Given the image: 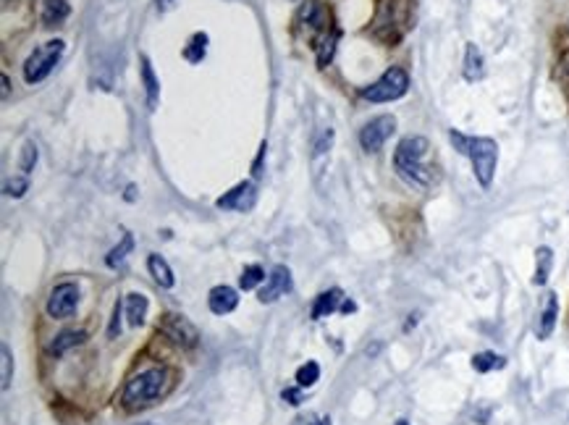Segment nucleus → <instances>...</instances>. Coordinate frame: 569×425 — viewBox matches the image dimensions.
Masks as SVG:
<instances>
[{
    "label": "nucleus",
    "instance_id": "obj_38",
    "mask_svg": "<svg viewBox=\"0 0 569 425\" xmlns=\"http://www.w3.org/2000/svg\"><path fill=\"white\" fill-rule=\"evenodd\" d=\"M396 425H409L407 420H396Z\"/></svg>",
    "mask_w": 569,
    "mask_h": 425
},
{
    "label": "nucleus",
    "instance_id": "obj_28",
    "mask_svg": "<svg viewBox=\"0 0 569 425\" xmlns=\"http://www.w3.org/2000/svg\"><path fill=\"white\" fill-rule=\"evenodd\" d=\"M37 158H39L37 145H34V142H24V147H21V158H19L21 174H24V176L32 174V171H34V165H37Z\"/></svg>",
    "mask_w": 569,
    "mask_h": 425
},
{
    "label": "nucleus",
    "instance_id": "obj_8",
    "mask_svg": "<svg viewBox=\"0 0 569 425\" xmlns=\"http://www.w3.org/2000/svg\"><path fill=\"white\" fill-rule=\"evenodd\" d=\"M79 307V286L77 284H58L56 289L50 291L48 297V315L56 320H63V318H71Z\"/></svg>",
    "mask_w": 569,
    "mask_h": 425
},
{
    "label": "nucleus",
    "instance_id": "obj_21",
    "mask_svg": "<svg viewBox=\"0 0 569 425\" xmlns=\"http://www.w3.org/2000/svg\"><path fill=\"white\" fill-rule=\"evenodd\" d=\"M68 16V0H45V8H42V19L48 27H56Z\"/></svg>",
    "mask_w": 569,
    "mask_h": 425
},
{
    "label": "nucleus",
    "instance_id": "obj_37",
    "mask_svg": "<svg viewBox=\"0 0 569 425\" xmlns=\"http://www.w3.org/2000/svg\"><path fill=\"white\" fill-rule=\"evenodd\" d=\"M309 425H331V417H318L315 423H309Z\"/></svg>",
    "mask_w": 569,
    "mask_h": 425
},
{
    "label": "nucleus",
    "instance_id": "obj_16",
    "mask_svg": "<svg viewBox=\"0 0 569 425\" xmlns=\"http://www.w3.org/2000/svg\"><path fill=\"white\" fill-rule=\"evenodd\" d=\"M485 74V61H482V53L475 42H467V50H464V79L467 82H478Z\"/></svg>",
    "mask_w": 569,
    "mask_h": 425
},
{
    "label": "nucleus",
    "instance_id": "obj_36",
    "mask_svg": "<svg viewBox=\"0 0 569 425\" xmlns=\"http://www.w3.org/2000/svg\"><path fill=\"white\" fill-rule=\"evenodd\" d=\"M8 89H11V82H8V77H6V74H3V100H6V97H8Z\"/></svg>",
    "mask_w": 569,
    "mask_h": 425
},
{
    "label": "nucleus",
    "instance_id": "obj_25",
    "mask_svg": "<svg viewBox=\"0 0 569 425\" xmlns=\"http://www.w3.org/2000/svg\"><path fill=\"white\" fill-rule=\"evenodd\" d=\"M318 378H320V365L315 362V360H307V362L297 370V386H302V388L315 386Z\"/></svg>",
    "mask_w": 569,
    "mask_h": 425
},
{
    "label": "nucleus",
    "instance_id": "obj_11",
    "mask_svg": "<svg viewBox=\"0 0 569 425\" xmlns=\"http://www.w3.org/2000/svg\"><path fill=\"white\" fill-rule=\"evenodd\" d=\"M289 291H291V271L286 265H276L268 279H265V286L260 289V302L262 305H270V302H276L279 297L289 294Z\"/></svg>",
    "mask_w": 569,
    "mask_h": 425
},
{
    "label": "nucleus",
    "instance_id": "obj_13",
    "mask_svg": "<svg viewBox=\"0 0 569 425\" xmlns=\"http://www.w3.org/2000/svg\"><path fill=\"white\" fill-rule=\"evenodd\" d=\"M236 305H239V294L231 286H215L210 291V297H207V307L215 315H229V312L236 310Z\"/></svg>",
    "mask_w": 569,
    "mask_h": 425
},
{
    "label": "nucleus",
    "instance_id": "obj_19",
    "mask_svg": "<svg viewBox=\"0 0 569 425\" xmlns=\"http://www.w3.org/2000/svg\"><path fill=\"white\" fill-rule=\"evenodd\" d=\"M551 268H554V252H551V247H538V252H535V276H532V284H535V286H543L551 276Z\"/></svg>",
    "mask_w": 569,
    "mask_h": 425
},
{
    "label": "nucleus",
    "instance_id": "obj_24",
    "mask_svg": "<svg viewBox=\"0 0 569 425\" xmlns=\"http://www.w3.org/2000/svg\"><path fill=\"white\" fill-rule=\"evenodd\" d=\"M336 42H338V30H331L326 37L320 39L318 45V63L320 66H328L331 58H333V53H336Z\"/></svg>",
    "mask_w": 569,
    "mask_h": 425
},
{
    "label": "nucleus",
    "instance_id": "obj_17",
    "mask_svg": "<svg viewBox=\"0 0 569 425\" xmlns=\"http://www.w3.org/2000/svg\"><path fill=\"white\" fill-rule=\"evenodd\" d=\"M147 271H150V276L155 279V284L158 286H163V289H171L174 286V271H171V265L160 258V255H150L147 258Z\"/></svg>",
    "mask_w": 569,
    "mask_h": 425
},
{
    "label": "nucleus",
    "instance_id": "obj_15",
    "mask_svg": "<svg viewBox=\"0 0 569 425\" xmlns=\"http://www.w3.org/2000/svg\"><path fill=\"white\" fill-rule=\"evenodd\" d=\"M139 74H142V84H145V95H147V106L150 110L158 108V97H160V82L155 79V71L150 66V58L142 56L139 58Z\"/></svg>",
    "mask_w": 569,
    "mask_h": 425
},
{
    "label": "nucleus",
    "instance_id": "obj_4",
    "mask_svg": "<svg viewBox=\"0 0 569 425\" xmlns=\"http://www.w3.org/2000/svg\"><path fill=\"white\" fill-rule=\"evenodd\" d=\"M467 155L473 160L475 179L480 182V186H491L493 176H496V163H499V145L493 142L491 137H475L467 145Z\"/></svg>",
    "mask_w": 569,
    "mask_h": 425
},
{
    "label": "nucleus",
    "instance_id": "obj_2",
    "mask_svg": "<svg viewBox=\"0 0 569 425\" xmlns=\"http://www.w3.org/2000/svg\"><path fill=\"white\" fill-rule=\"evenodd\" d=\"M171 388V373L165 367H150L142 370L139 376H134L124 388V405L129 410L136 407H147L153 405L155 399H160Z\"/></svg>",
    "mask_w": 569,
    "mask_h": 425
},
{
    "label": "nucleus",
    "instance_id": "obj_32",
    "mask_svg": "<svg viewBox=\"0 0 569 425\" xmlns=\"http://www.w3.org/2000/svg\"><path fill=\"white\" fill-rule=\"evenodd\" d=\"M121 312H124V305L116 302L113 305V318H110V326H108V336L110 338H116L121 334Z\"/></svg>",
    "mask_w": 569,
    "mask_h": 425
},
{
    "label": "nucleus",
    "instance_id": "obj_3",
    "mask_svg": "<svg viewBox=\"0 0 569 425\" xmlns=\"http://www.w3.org/2000/svg\"><path fill=\"white\" fill-rule=\"evenodd\" d=\"M63 50H66L63 39H50V42L32 50L27 63H24V82L27 84H39L42 79H48L50 71L58 66V61L63 58Z\"/></svg>",
    "mask_w": 569,
    "mask_h": 425
},
{
    "label": "nucleus",
    "instance_id": "obj_34",
    "mask_svg": "<svg viewBox=\"0 0 569 425\" xmlns=\"http://www.w3.org/2000/svg\"><path fill=\"white\" fill-rule=\"evenodd\" d=\"M354 310H357V305H354V302H352V300H344V302H341V312H344V315H349V312H354Z\"/></svg>",
    "mask_w": 569,
    "mask_h": 425
},
{
    "label": "nucleus",
    "instance_id": "obj_29",
    "mask_svg": "<svg viewBox=\"0 0 569 425\" xmlns=\"http://www.w3.org/2000/svg\"><path fill=\"white\" fill-rule=\"evenodd\" d=\"M331 147H333V129L328 126V129H320L318 137H315V153H312L315 163H318V158L331 153Z\"/></svg>",
    "mask_w": 569,
    "mask_h": 425
},
{
    "label": "nucleus",
    "instance_id": "obj_27",
    "mask_svg": "<svg viewBox=\"0 0 569 425\" xmlns=\"http://www.w3.org/2000/svg\"><path fill=\"white\" fill-rule=\"evenodd\" d=\"M262 281H265V271H262L260 265H247L239 276V286L244 291H250V289H255L257 284H262Z\"/></svg>",
    "mask_w": 569,
    "mask_h": 425
},
{
    "label": "nucleus",
    "instance_id": "obj_12",
    "mask_svg": "<svg viewBox=\"0 0 569 425\" xmlns=\"http://www.w3.org/2000/svg\"><path fill=\"white\" fill-rule=\"evenodd\" d=\"M556 318H559V297H556L554 291H549V294H546V302H543V310H540V315H538V326H535V334H538L540 341L554 334Z\"/></svg>",
    "mask_w": 569,
    "mask_h": 425
},
{
    "label": "nucleus",
    "instance_id": "obj_35",
    "mask_svg": "<svg viewBox=\"0 0 569 425\" xmlns=\"http://www.w3.org/2000/svg\"><path fill=\"white\" fill-rule=\"evenodd\" d=\"M176 3H179V0H158V8H160V11H171Z\"/></svg>",
    "mask_w": 569,
    "mask_h": 425
},
{
    "label": "nucleus",
    "instance_id": "obj_22",
    "mask_svg": "<svg viewBox=\"0 0 569 425\" xmlns=\"http://www.w3.org/2000/svg\"><path fill=\"white\" fill-rule=\"evenodd\" d=\"M205 53H207V34L197 32V34H192L189 45L184 48V58L189 61V63H200L205 58Z\"/></svg>",
    "mask_w": 569,
    "mask_h": 425
},
{
    "label": "nucleus",
    "instance_id": "obj_40",
    "mask_svg": "<svg viewBox=\"0 0 569 425\" xmlns=\"http://www.w3.org/2000/svg\"><path fill=\"white\" fill-rule=\"evenodd\" d=\"M3 3H11V0H3Z\"/></svg>",
    "mask_w": 569,
    "mask_h": 425
},
{
    "label": "nucleus",
    "instance_id": "obj_30",
    "mask_svg": "<svg viewBox=\"0 0 569 425\" xmlns=\"http://www.w3.org/2000/svg\"><path fill=\"white\" fill-rule=\"evenodd\" d=\"M0 360H3V370H0V386L3 391L11 388V378H13V357H11V349L3 344L0 347Z\"/></svg>",
    "mask_w": 569,
    "mask_h": 425
},
{
    "label": "nucleus",
    "instance_id": "obj_7",
    "mask_svg": "<svg viewBox=\"0 0 569 425\" xmlns=\"http://www.w3.org/2000/svg\"><path fill=\"white\" fill-rule=\"evenodd\" d=\"M297 21H300L302 30H307V34L315 42H320V39L326 37L333 27H331V16L328 11L323 8V3L320 0H305V6L300 8V16H297Z\"/></svg>",
    "mask_w": 569,
    "mask_h": 425
},
{
    "label": "nucleus",
    "instance_id": "obj_9",
    "mask_svg": "<svg viewBox=\"0 0 569 425\" xmlns=\"http://www.w3.org/2000/svg\"><path fill=\"white\" fill-rule=\"evenodd\" d=\"M396 129V118L394 116H378L373 118L370 124L362 126V132H359V145L365 153H378L381 147L386 145V139L394 134Z\"/></svg>",
    "mask_w": 569,
    "mask_h": 425
},
{
    "label": "nucleus",
    "instance_id": "obj_39",
    "mask_svg": "<svg viewBox=\"0 0 569 425\" xmlns=\"http://www.w3.org/2000/svg\"><path fill=\"white\" fill-rule=\"evenodd\" d=\"M139 425H155V423H139Z\"/></svg>",
    "mask_w": 569,
    "mask_h": 425
},
{
    "label": "nucleus",
    "instance_id": "obj_10",
    "mask_svg": "<svg viewBox=\"0 0 569 425\" xmlns=\"http://www.w3.org/2000/svg\"><path fill=\"white\" fill-rule=\"evenodd\" d=\"M255 203H257V189H255V184L252 182L236 184L231 192H226L223 197L215 200V205H218L221 210H236V212L252 210Z\"/></svg>",
    "mask_w": 569,
    "mask_h": 425
},
{
    "label": "nucleus",
    "instance_id": "obj_20",
    "mask_svg": "<svg viewBox=\"0 0 569 425\" xmlns=\"http://www.w3.org/2000/svg\"><path fill=\"white\" fill-rule=\"evenodd\" d=\"M84 338H87V334H84V331H63V334H58V336H56V341L48 347V352H50V355H56V357H60L66 349L82 344Z\"/></svg>",
    "mask_w": 569,
    "mask_h": 425
},
{
    "label": "nucleus",
    "instance_id": "obj_14",
    "mask_svg": "<svg viewBox=\"0 0 569 425\" xmlns=\"http://www.w3.org/2000/svg\"><path fill=\"white\" fill-rule=\"evenodd\" d=\"M344 300H347V297H344V291H341V289L323 291V294H318V297H315V305H312V310H309V318H312V320L328 318L331 312L341 310V302H344Z\"/></svg>",
    "mask_w": 569,
    "mask_h": 425
},
{
    "label": "nucleus",
    "instance_id": "obj_1",
    "mask_svg": "<svg viewBox=\"0 0 569 425\" xmlns=\"http://www.w3.org/2000/svg\"><path fill=\"white\" fill-rule=\"evenodd\" d=\"M428 150H430V142L425 137H404L394 153V168L399 171V176L407 184L420 186V189L430 186V182H433V171L425 163Z\"/></svg>",
    "mask_w": 569,
    "mask_h": 425
},
{
    "label": "nucleus",
    "instance_id": "obj_33",
    "mask_svg": "<svg viewBox=\"0 0 569 425\" xmlns=\"http://www.w3.org/2000/svg\"><path fill=\"white\" fill-rule=\"evenodd\" d=\"M24 192H27V176H24V179H11V182H6V194H8V197H21Z\"/></svg>",
    "mask_w": 569,
    "mask_h": 425
},
{
    "label": "nucleus",
    "instance_id": "obj_18",
    "mask_svg": "<svg viewBox=\"0 0 569 425\" xmlns=\"http://www.w3.org/2000/svg\"><path fill=\"white\" fill-rule=\"evenodd\" d=\"M147 307H150V300L145 294H126V318H129V326H142L147 315Z\"/></svg>",
    "mask_w": 569,
    "mask_h": 425
},
{
    "label": "nucleus",
    "instance_id": "obj_31",
    "mask_svg": "<svg viewBox=\"0 0 569 425\" xmlns=\"http://www.w3.org/2000/svg\"><path fill=\"white\" fill-rule=\"evenodd\" d=\"M281 399L286 402V405L291 407H300L302 402H305V394H302V386H289L281 391Z\"/></svg>",
    "mask_w": 569,
    "mask_h": 425
},
{
    "label": "nucleus",
    "instance_id": "obj_23",
    "mask_svg": "<svg viewBox=\"0 0 569 425\" xmlns=\"http://www.w3.org/2000/svg\"><path fill=\"white\" fill-rule=\"evenodd\" d=\"M506 365V360L496 352H478L473 357V367L478 373H491V370H501Z\"/></svg>",
    "mask_w": 569,
    "mask_h": 425
},
{
    "label": "nucleus",
    "instance_id": "obj_5",
    "mask_svg": "<svg viewBox=\"0 0 569 425\" xmlns=\"http://www.w3.org/2000/svg\"><path fill=\"white\" fill-rule=\"evenodd\" d=\"M407 89H409L407 71L402 66H391L378 82L362 89V97L370 100V103H394V100L407 95Z\"/></svg>",
    "mask_w": 569,
    "mask_h": 425
},
{
    "label": "nucleus",
    "instance_id": "obj_26",
    "mask_svg": "<svg viewBox=\"0 0 569 425\" xmlns=\"http://www.w3.org/2000/svg\"><path fill=\"white\" fill-rule=\"evenodd\" d=\"M134 250V236L132 234H124V239H121V244L118 247H113L110 250V255L106 258V262L110 265V268H116V265H121V262L126 260V255Z\"/></svg>",
    "mask_w": 569,
    "mask_h": 425
},
{
    "label": "nucleus",
    "instance_id": "obj_6",
    "mask_svg": "<svg viewBox=\"0 0 569 425\" xmlns=\"http://www.w3.org/2000/svg\"><path fill=\"white\" fill-rule=\"evenodd\" d=\"M158 331L184 349L197 347V338H200L197 329H194L192 323L184 318V315H179V312H163L160 320H158Z\"/></svg>",
    "mask_w": 569,
    "mask_h": 425
}]
</instances>
